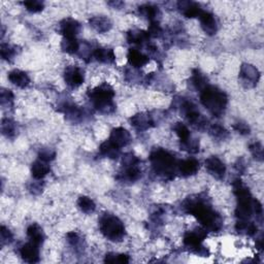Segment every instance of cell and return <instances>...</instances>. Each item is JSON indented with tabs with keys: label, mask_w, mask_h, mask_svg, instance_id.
Listing matches in <instances>:
<instances>
[{
	"label": "cell",
	"mask_w": 264,
	"mask_h": 264,
	"mask_svg": "<svg viewBox=\"0 0 264 264\" xmlns=\"http://www.w3.org/2000/svg\"><path fill=\"white\" fill-rule=\"evenodd\" d=\"M205 167L207 171H209L216 179L221 180L224 178V175H225L226 166L218 157L211 156L207 158L205 160Z\"/></svg>",
	"instance_id": "7c38bea8"
},
{
	"label": "cell",
	"mask_w": 264,
	"mask_h": 264,
	"mask_svg": "<svg viewBox=\"0 0 264 264\" xmlns=\"http://www.w3.org/2000/svg\"><path fill=\"white\" fill-rule=\"evenodd\" d=\"M148 34L149 36H153V37H157L160 34L162 33V28L161 26L159 25V22H152L149 26L148 29Z\"/></svg>",
	"instance_id": "7bdbcfd3"
},
{
	"label": "cell",
	"mask_w": 264,
	"mask_h": 264,
	"mask_svg": "<svg viewBox=\"0 0 264 264\" xmlns=\"http://www.w3.org/2000/svg\"><path fill=\"white\" fill-rule=\"evenodd\" d=\"M114 96L115 91L109 84H101L88 92V97L94 108L102 114H111L115 110Z\"/></svg>",
	"instance_id": "3957f363"
},
{
	"label": "cell",
	"mask_w": 264,
	"mask_h": 264,
	"mask_svg": "<svg viewBox=\"0 0 264 264\" xmlns=\"http://www.w3.org/2000/svg\"><path fill=\"white\" fill-rule=\"evenodd\" d=\"M0 54H1V58L3 60L11 61L15 57L16 54H17V51H16V47L7 44H2L1 47H0Z\"/></svg>",
	"instance_id": "e575fe53"
},
{
	"label": "cell",
	"mask_w": 264,
	"mask_h": 264,
	"mask_svg": "<svg viewBox=\"0 0 264 264\" xmlns=\"http://www.w3.org/2000/svg\"><path fill=\"white\" fill-rule=\"evenodd\" d=\"M140 160L133 154H127L123 157L122 167L118 179L125 182H135L141 177V171L139 167Z\"/></svg>",
	"instance_id": "52a82bcc"
},
{
	"label": "cell",
	"mask_w": 264,
	"mask_h": 264,
	"mask_svg": "<svg viewBox=\"0 0 264 264\" xmlns=\"http://www.w3.org/2000/svg\"><path fill=\"white\" fill-rule=\"evenodd\" d=\"M198 19H199V21H201L202 28L203 29V31L205 32L206 34L214 35L216 32H217V30H218L217 21H216L213 14L202 11V14L199 15Z\"/></svg>",
	"instance_id": "9a60e30c"
},
{
	"label": "cell",
	"mask_w": 264,
	"mask_h": 264,
	"mask_svg": "<svg viewBox=\"0 0 264 264\" xmlns=\"http://www.w3.org/2000/svg\"><path fill=\"white\" fill-rule=\"evenodd\" d=\"M191 81H192V84H193V86L195 87V89L199 90L201 92L207 86V78L197 69L193 70V75H192Z\"/></svg>",
	"instance_id": "1f68e13d"
},
{
	"label": "cell",
	"mask_w": 264,
	"mask_h": 264,
	"mask_svg": "<svg viewBox=\"0 0 264 264\" xmlns=\"http://www.w3.org/2000/svg\"><path fill=\"white\" fill-rule=\"evenodd\" d=\"M106 262L108 263H128L129 257L126 254H108L106 256Z\"/></svg>",
	"instance_id": "8d00e7d4"
},
{
	"label": "cell",
	"mask_w": 264,
	"mask_h": 264,
	"mask_svg": "<svg viewBox=\"0 0 264 264\" xmlns=\"http://www.w3.org/2000/svg\"><path fill=\"white\" fill-rule=\"evenodd\" d=\"M13 233H11V230L9 228H6L5 226H1V229H0V239H1V246L4 245H9L13 242Z\"/></svg>",
	"instance_id": "ab89813d"
},
{
	"label": "cell",
	"mask_w": 264,
	"mask_h": 264,
	"mask_svg": "<svg viewBox=\"0 0 264 264\" xmlns=\"http://www.w3.org/2000/svg\"><path fill=\"white\" fill-rule=\"evenodd\" d=\"M206 236V230L205 229H195L188 231V233L184 236V244L187 248L193 252L204 256L206 254L205 250L203 249L204 247L202 246V243Z\"/></svg>",
	"instance_id": "ba28073f"
},
{
	"label": "cell",
	"mask_w": 264,
	"mask_h": 264,
	"mask_svg": "<svg viewBox=\"0 0 264 264\" xmlns=\"http://www.w3.org/2000/svg\"><path fill=\"white\" fill-rule=\"evenodd\" d=\"M67 241H68V243L70 245H73L74 247H77V246H78L79 243H81L82 239H81V237H79V235L77 233L73 231V233H67Z\"/></svg>",
	"instance_id": "f6af8a7d"
},
{
	"label": "cell",
	"mask_w": 264,
	"mask_h": 264,
	"mask_svg": "<svg viewBox=\"0 0 264 264\" xmlns=\"http://www.w3.org/2000/svg\"><path fill=\"white\" fill-rule=\"evenodd\" d=\"M100 233L110 242H121L125 236L123 222L111 214H103L99 219Z\"/></svg>",
	"instance_id": "8992f818"
},
{
	"label": "cell",
	"mask_w": 264,
	"mask_h": 264,
	"mask_svg": "<svg viewBox=\"0 0 264 264\" xmlns=\"http://www.w3.org/2000/svg\"><path fill=\"white\" fill-rule=\"evenodd\" d=\"M64 79L65 83L71 87V88H78L84 83V73L83 70L78 66L71 65L66 67L65 71H64Z\"/></svg>",
	"instance_id": "8fae6325"
},
{
	"label": "cell",
	"mask_w": 264,
	"mask_h": 264,
	"mask_svg": "<svg viewBox=\"0 0 264 264\" xmlns=\"http://www.w3.org/2000/svg\"><path fill=\"white\" fill-rule=\"evenodd\" d=\"M78 206L85 214H92L96 209V204L93 199L88 196H81L78 199Z\"/></svg>",
	"instance_id": "4dcf8cb0"
},
{
	"label": "cell",
	"mask_w": 264,
	"mask_h": 264,
	"mask_svg": "<svg viewBox=\"0 0 264 264\" xmlns=\"http://www.w3.org/2000/svg\"><path fill=\"white\" fill-rule=\"evenodd\" d=\"M49 172H50V166L47 162L38 159V160H36V161L32 163L31 174H32V178L33 179L42 180Z\"/></svg>",
	"instance_id": "44dd1931"
},
{
	"label": "cell",
	"mask_w": 264,
	"mask_h": 264,
	"mask_svg": "<svg viewBox=\"0 0 264 264\" xmlns=\"http://www.w3.org/2000/svg\"><path fill=\"white\" fill-rule=\"evenodd\" d=\"M55 157H56V153L51 149H43L38 154V158L47 163L51 162L52 160H54Z\"/></svg>",
	"instance_id": "60d3db41"
},
{
	"label": "cell",
	"mask_w": 264,
	"mask_h": 264,
	"mask_svg": "<svg viewBox=\"0 0 264 264\" xmlns=\"http://www.w3.org/2000/svg\"><path fill=\"white\" fill-rule=\"evenodd\" d=\"M233 191L237 198V206L235 209V215L238 220H249L254 213L253 204L254 199L242 181L236 180L233 183Z\"/></svg>",
	"instance_id": "5b68a950"
},
{
	"label": "cell",
	"mask_w": 264,
	"mask_h": 264,
	"mask_svg": "<svg viewBox=\"0 0 264 264\" xmlns=\"http://www.w3.org/2000/svg\"><path fill=\"white\" fill-rule=\"evenodd\" d=\"M150 162L156 173L166 179H171L178 171V161L169 151L156 149L150 155Z\"/></svg>",
	"instance_id": "7a4b0ae2"
},
{
	"label": "cell",
	"mask_w": 264,
	"mask_h": 264,
	"mask_svg": "<svg viewBox=\"0 0 264 264\" xmlns=\"http://www.w3.org/2000/svg\"><path fill=\"white\" fill-rule=\"evenodd\" d=\"M90 26L97 31L98 33H105L108 32L111 28V22L109 18L103 17V16H96V17H92L89 20Z\"/></svg>",
	"instance_id": "ffe728a7"
},
{
	"label": "cell",
	"mask_w": 264,
	"mask_h": 264,
	"mask_svg": "<svg viewBox=\"0 0 264 264\" xmlns=\"http://www.w3.org/2000/svg\"><path fill=\"white\" fill-rule=\"evenodd\" d=\"M127 59H128V62H129L133 67H137V68L145 66L149 62L148 56H146L145 54H142L141 52L135 49L129 50V52H128L127 54Z\"/></svg>",
	"instance_id": "603a6c76"
},
{
	"label": "cell",
	"mask_w": 264,
	"mask_h": 264,
	"mask_svg": "<svg viewBox=\"0 0 264 264\" xmlns=\"http://www.w3.org/2000/svg\"><path fill=\"white\" fill-rule=\"evenodd\" d=\"M9 79L10 82L17 86L19 88H26L30 84V78L25 71H22L19 69H14L9 74Z\"/></svg>",
	"instance_id": "d6986e66"
},
{
	"label": "cell",
	"mask_w": 264,
	"mask_h": 264,
	"mask_svg": "<svg viewBox=\"0 0 264 264\" xmlns=\"http://www.w3.org/2000/svg\"><path fill=\"white\" fill-rule=\"evenodd\" d=\"M173 130H174L175 134H177L178 137H179L181 142H185V141H187L191 138L190 131H189L188 127L185 124L177 123V124H175L173 126Z\"/></svg>",
	"instance_id": "d6a6232c"
},
{
	"label": "cell",
	"mask_w": 264,
	"mask_h": 264,
	"mask_svg": "<svg viewBox=\"0 0 264 264\" xmlns=\"http://www.w3.org/2000/svg\"><path fill=\"white\" fill-rule=\"evenodd\" d=\"M130 123L139 131L148 130L149 128L154 125L153 119H152L149 114L146 113H139L132 116L130 119Z\"/></svg>",
	"instance_id": "2e32d148"
},
{
	"label": "cell",
	"mask_w": 264,
	"mask_h": 264,
	"mask_svg": "<svg viewBox=\"0 0 264 264\" xmlns=\"http://www.w3.org/2000/svg\"><path fill=\"white\" fill-rule=\"evenodd\" d=\"M20 255L24 261L28 263H35L39 261V249L38 245L29 242L23 245L20 249Z\"/></svg>",
	"instance_id": "5bb4252c"
},
{
	"label": "cell",
	"mask_w": 264,
	"mask_h": 264,
	"mask_svg": "<svg viewBox=\"0 0 264 264\" xmlns=\"http://www.w3.org/2000/svg\"><path fill=\"white\" fill-rule=\"evenodd\" d=\"M210 134L216 140H225L228 137V131L221 125L215 124L210 128Z\"/></svg>",
	"instance_id": "836d02e7"
},
{
	"label": "cell",
	"mask_w": 264,
	"mask_h": 264,
	"mask_svg": "<svg viewBox=\"0 0 264 264\" xmlns=\"http://www.w3.org/2000/svg\"><path fill=\"white\" fill-rule=\"evenodd\" d=\"M23 5L26 7V10L32 14H36L42 12L45 7V3L38 0H30V1L23 2Z\"/></svg>",
	"instance_id": "d590c367"
},
{
	"label": "cell",
	"mask_w": 264,
	"mask_h": 264,
	"mask_svg": "<svg viewBox=\"0 0 264 264\" xmlns=\"http://www.w3.org/2000/svg\"><path fill=\"white\" fill-rule=\"evenodd\" d=\"M235 229L238 233L247 235H254L257 233V226L253 222H249L248 220H238Z\"/></svg>",
	"instance_id": "83f0119b"
},
{
	"label": "cell",
	"mask_w": 264,
	"mask_h": 264,
	"mask_svg": "<svg viewBox=\"0 0 264 264\" xmlns=\"http://www.w3.org/2000/svg\"><path fill=\"white\" fill-rule=\"evenodd\" d=\"M79 30H81V25L73 18L64 19L59 24V32L63 37H76Z\"/></svg>",
	"instance_id": "4fadbf2b"
},
{
	"label": "cell",
	"mask_w": 264,
	"mask_h": 264,
	"mask_svg": "<svg viewBox=\"0 0 264 264\" xmlns=\"http://www.w3.org/2000/svg\"><path fill=\"white\" fill-rule=\"evenodd\" d=\"M94 58L100 63L111 64L116 60V55L114 50L108 49V47H97L93 52Z\"/></svg>",
	"instance_id": "7402d4cb"
},
{
	"label": "cell",
	"mask_w": 264,
	"mask_h": 264,
	"mask_svg": "<svg viewBox=\"0 0 264 264\" xmlns=\"http://www.w3.org/2000/svg\"><path fill=\"white\" fill-rule=\"evenodd\" d=\"M184 205H185L184 207H185L186 212L194 216L205 230L218 233L222 228L223 221L220 215L213 210V207L204 198H189Z\"/></svg>",
	"instance_id": "6da1fadb"
},
{
	"label": "cell",
	"mask_w": 264,
	"mask_h": 264,
	"mask_svg": "<svg viewBox=\"0 0 264 264\" xmlns=\"http://www.w3.org/2000/svg\"><path fill=\"white\" fill-rule=\"evenodd\" d=\"M27 235L30 239V242L34 243L38 246H41L45 241V233L43 228L38 224H31L27 228Z\"/></svg>",
	"instance_id": "d4e9b609"
},
{
	"label": "cell",
	"mask_w": 264,
	"mask_h": 264,
	"mask_svg": "<svg viewBox=\"0 0 264 264\" xmlns=\"http://www.w3.org/2000/svg\"><path fill=\"white\" fill-rule=\"evenodd\" d=\"M181 149L189 153H196L199 150V142L197 140H192L190 138L187 141L181 142Z\"/></svg>",
	"instance_id": "74e56055"
},
{
	"label": "cell",
	"mask_w": 264,
	"mask_h": 264,
	"mask_svg": "<svg viewBox=\"0 0 264 264\" xmlns=\"http://www.w3.org/2000/svg\"><path fill=\"white\" fill-rule=\"evenodd\" d=\"M201 101L214 116L219 117L225 110L228 98L227 95L217 87L207 85L201 92Z\"/></svg>",
	"instance_id": "277c9868"
},
{
	"label": "cell",
	"mask_w": 264,
	"mask_h": 264,
	"mask_svg": "<svg viewBox=\"0 0 264 264\" xmlns=\"http://www.w3.org/2000/svg\"><path fill=\"white\" fill-rule=\"evenodd\" d=\"M250 151L251 153L253 154V156L257 159V160H261L263 159V147L260 142H254L250 146Z\"/></svg>",
	"instance_id": "b9f144b4"
},
{
	"label": "cell",
	"mask_w": 264,
	"mask_h": 264,
	"mask_svg": "<svg viewBox=\"0 0 264 264\" xmlns=\"http://www.w3.org/2000/svg\"><path fill=\"white\" fill-rule=\"evenodd\" d=\"M199 170V162L194 158H189L178 163V171L183 177H191Z\"/></svg>",
	"instance_id": "e0dca14e"
},
{
	"label": "cell",
	"mask_w": 264,
	"mask_h": 264,
	"mask_svg": "<svg viewBox=\"0 0 264 264\" xmlns=\"http://www.w3.org/2000/svg\"><path fill=\"white\" fill-rule=\"evenodd\" d=\"M233 129L238 132V133H241L243 135H246V134H249L250 133V127L248 126L246 123L244 122H238V123H235L233 125Z\"/></svg>",
	"instance_id": "ee69618b"
},
{
	"label": "cell",
	"mask_w": 264,
	"mask_h": 264,
	"mask_svg": "<svg viewBox=\"0 0 264 264\" xmlns=\"http://www.w3.org/2000/svg\"><path fill=\"white\" fill-rule=\"evenodd\" d=\"M1 131L4 137L7 139H14L18 132V128L16 123L10 119H3L1 122Z\"/></svg>",
	"instance_id": "f546056e"
},
{
	"label": "cell",
	"mask_w": 264,
	"mask_h": 264,
	"mask_svg": "<svg viewBox=\"0 0 264 264\" xmlns=\"http://www.w3.org/2000/svg\"><path fill=\"white\" fill-rule=\"evenodd\" d=\"M0 101H1V106H11L14 101V94L11 90L2 89L0 93Z\"/></svg>",
	"instance_id": "f35d334b"
},
{
	"label": "cell",
	"mask_w": 264,
	"mask_h": 264,
	"mask_svg": "<svg viewBox=\"0 0 264 264\" xmlns=\"http://www.w3.org/2000/svg\"><path fill=\"white\" fill-rule=\"evenodd\" d=\"M109 140L118 149L121 150V148L128 146L131 142V135L130 132L125 128L117 127L111 130Z\"/></svg>",
	"instance_id": "30bf717a"
},
{
	"label": "cell",
	"mask_w": 264,
	"mask_h": 264,
	"mask_svg": "<svg viewBox=\"0 0 264 264\" xmlns=\"http://www.w3.org/2000/svg\"><path fill=\"white\" fill-rule=\"evenodd\" d=\"M150 38L148 32L143 30H131L127 33V41L133 45H143Z\"/></svg>",
	"instance_id": "484cf974"
},
{
	"label": "cell",
	"mask_w": 264,
	"mask_h": 264,
	"mask_svg": "<svg viewBox=\"0 0 264 264\" xmlns=\"http://www.w3.org/2000/svg\"><path fill=\"white\" fill-rule=\"evenodd\" d=\"M79 43L76 37H63L61 42V50L67 54H76L79 51Z\"/></svg>",
	"instance_id": "4316f807"
},
{
	"label": "cell",
	"mask_w": 264,
	"mask_h": 264,
	"mask_svg": "<svg viewBox=\"0 0 264 264\" xmlns=\"http://www.w3.org/2000/svg\"><path fill=\"white\" fill-rule=\"evenodd\" d=\"M178 9L187 18H198L203 11L199 4L193 1H180L178 2Z\"/></svg>",
	"instance_id": "ac0fdd59"
},
{
	"label": "cell",
	"mask_w": 264,
	"mask_h": 264,
	"mask_svg": "<svg viewBox=\"0 0 264 264\" xmlns=\"http://www.w3.org/2000/svg\"><path fill=\"white\" fill-rule=\"evenodd\" d=\"M139 12L141 16H143L146 19H148L151 23L152 22H158L160 16H161V12H160L159 7L153 4H143L140 6Z\"/></svg>",
	"instance_id": "cb8c5ba5"
},
{
	"label": "cell",
	"mask_w": 264,
	"mask_h": 264,
	"mask_svg": "<svg viewBox=\"0 0 264 264\" xmlns=\"http://www.w3.org/2000/svg\"><path fill=\"white\" fill-rule=\"evenodd\" d=\"M99 152H100V154L105 157L115 159L120 154V149H118L116 146H114L109 140H107V141L101 143V146L99 148Z\"/></svg>",
	"instance_id": "f1b7e54d"
},
{
	"label": "cell",
	"mask_w": 264,
	"mask_h": 264,
	"mask_svg": "<svg viewBox=\"0 0 264 264\" xmlns=\"http://www.w3.org/2000/svg\"><path fill=\"white\" fill-rule=\"evenodd\" d=\"M239 78L242 79L243 84L246 87H255L259 82L260 73L252 64L244 63L241 66V70H239Z\"/></svg>",
	"instance_id": "9c48e42d"
}]
</instances>
